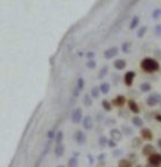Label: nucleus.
Masks as SVG:
<instances>
[{
    "label": "nucleus",
    "mask_w": 161,
    "mask_h": 167,
    "mask_svg": "<svg viewBox=\"0 0 161 167\" xmlns=\"http://www.w3.org/2000/svg\"><path fill=\"white\" fill-rule=\"evenodd\" d=\"M140 67H141L142 70L146 73H154V72L160 70V62L158 60H155L154 58L146 57V58L142 59Z\"/></svg>",
    "instance_id": "nucleus-1"
},
{
    "label": "nucleus",
    "mask_w": 161,
    "mask_h": 167,
    "mask_svg": "<svg viewBox=\"0 0 161 167\" xmlns=\"http://www.w3.org/2000/svg\"><path fill=\"white\" fill-rule=\"evenodd\" d=\"M161 103V94L159 93H151L146 97V105L149 107H154L157 105H160Z\"/></svg>",
    "instance_id": "nucleus-2"
},
{
    "label": "nucleus",
    "mask_w": 161,
    "mask_h": 167,
    "mask_svg": "<svg viewBox=\"0 0 161 167\" xmlns=\"http://www.w3.org/2000/svg\"><path fill=\"white\" fill-rule=\"evenodd\" d=\"M135 77H136V72L133 70H128L125 72V75H124V77H122V80H124V84L127 86V87H130L133 83H134V80H135Z\"/></svg>",
    "instance_id": "nucleus-3"
},
{
    "label": "nucleus",
    "mask_w": 161,
    "mask_h": 167,
    "mask_svg": "<svg viewBox=\"0 0 161 167\" xmlns=\"http://www.w3.org/2000/svg\"><path fill=\"white\" fill-rule=\"evenodd\" d=\"M118 53H119V49L117 46H110L107 50H104V52H103V58L106 59V60H111V59H114L115 57H117Z\"/></svg>",
    "instance_id": "nucleus-4"
},
{
    "label": "nucleus",
    "mask_w": 161,
    "mask_h": 167,
    "mask_svg": "<svg viewBox=\"0 0 161 167\" xmlns=\"http://www.w3.org/2000/svg\"><path fill=\"white\" fill-rule=\"evenodd\" d=\"M148 164L153 167H161V154L155 153L148 157Z\"/></svg>",
    "instance_id": "nucleus-5"
},
{
    "label": "nucleus",
    "mask_w": 161,
    "mask_h": 167,
    "mask_svg": "<svg viewBox=\"0 0 161 167\" xmlns=\"http://www.w3.org/2000/svg\"><path fill=\"white\" fill-rule=\"evenodd\" d=\"M110 135V139L111 140H114V141L116 142H119L122 140V137H124V135H122V130L118 128H112L111 130H110L109 132Z\"/></svg>",
    "instance_id": "nucleus-6"
},
{
    "label": "nucleus",
    "mask_w": 161,
    "mask_h": 167,
    "mask_svg": "<svg viewBox=\"0 0 161 167\" xmlns=\"http://www.w3.org/2000/svg\"><path fill=\"white\" fill-rule=\"evenodd\" d=\"M71 121L75 124L81 123L83 121V111H82V109L77 107V109H75L73 111V113H71Z\"/></svg>",
    "instance_id": "nucleus-7"
},
{
    "label": "nucleus",
    "mask_w": 161,
    "mask_h": 167,
    "mask_svg": "<svg viewBox=\"0 0 161 167\" xmlns=\"http://www.w3.org/2000/svg\"><path fill=\"white\" fill-rule=\"evenodd\" d=\"M111 103H112V105H114L115 107L122 109V106L127 103V99H126V97L124 96V95H117V96L111 101Z\"/></svg>",
    "instance_id": "nucleus-8"
},
{
    "label": "nucleus",
    "mask_w": 161,
    "mask_h": 167,
    "mask_svg": "<svg viewBox=\"0 0 161 167\" xmlns=\"http://www.w3.org/2000/svg\"><path fill=\"white\" fill-rule=\"evenodd\" d=\"M82 124H83V128L86 130V131H90L93 129V125H94V120L91 115H86L85 117H83V121H82Z\"/></svg>",
    "instance_id": "nucleus-9"
},
{
    "label": "nucleus",
    "mask_w": 161,
    "mask_h": 167,
    "mask_svg": "<svg viewBox=\"0 0 161 167\" xmlns=\"http://www.w3.org/2000/svg\"><path fill=\"white\" fill-rule=\"evenodd\" d=\"M157 151H155V148L153 145H151V143H145L143 147H142V154L144 155L145 157H150L151 155L155 154Z\"/></svg>",
    "instance_id": "nucleus-10"
},
{
    "label": "nucleus",
    "mask_w": 161,
    "mask_h": 167,
    "mask_svg": "<svg viewBox=\"0 0 161 167\" xmlns=\"http://www.w3.org/2000/svg\"><path fill=\"white\" fill-rule=\"evenodd\" d=\"M74 138H75V141L77 142L79 146H83L84 143L86 142V140H87V138H86V135L84 133L83 131H81V130H77V131L75 132V135H74Z\"/></svg>",
    "instance_id": "nucleus-11"
},
{
    "label": "nucleus",
    "mask_w": 161,
    "mask_h": 167,
    "mask_svg": "<svg viewBox=\"0 0 161 167\" xmlns=\"http://www.w3.org/2000/svg\"><path fill=\"white\" fill-rule=\"evenodd\" d=\"M140 135H141L142 139H144L146 141H151L153 139V132L149 128H142L140 130Z\"/></svg>",
    "instance_id": "nucleus-12"
},
{
    "label": "nucleus",
    "mask_w": 161,
    "mask_h": 167,
    "mask_svg": "<svg viewBox=\"0 0 161 167\" xmlns=\"http://www.w3.org/2000/svg\"><path fill=\"white\" fill-rule=\"evenodd\" d=\"M127 105H128V109L132 112V113H134L135 115H137L140 112H141V109H140V105L136 103L134 99H128L127 101Z\"/></svg>",
    "instance_id": "nucleus-13"
},
{
    "label": "nucleus",
    "mask_w": 161,
    "mask_h": 167,
    "mask_svg": "<svg viewBox=\"0 0 161 167\" xmlns=\"http://www.w3.org/2000/svg\"><path fill=\"white\" fill-rule=\"evenodd\" d=\"M126 66H127V62H126L125 59H116V60L114 61V68H115L117 71L124 70V69L126 68Z\"/></svg>",
    "instance_id": "nucleus-14"
},
{
    "label": "nucleus",
    "mask_w": 161,
    "mask_h": 167,
    "mask_svg": "<svg viewBox=\"0 0 161 167\" xmlns=\"http://www.w3.org/2000/svg\"><path fill=\"white\" fill-rule=\"evenodd\" d=\"M132 124H133V127L140 129V130L142 128H144V121H143V119H142L141 116L138 115H135L132 117Z\"/></svg>",
    "instance_id": "nucleus-15"
},
{
    "label": "nucleus",
    "mask_w": 161,
    "mask_h": 167,
    "mask_svg": "<svg viewBox=\"0 0 161 167\" xmlns=\"http://www.w3.org/2000/svg\"><path fill=\"white\" fill-rule=\"evenodd\" d=\"M99 88H100L101 94H103V95H107V94H109V93H110L111 86H110V84L108 83V81H103V83L100 84Z\"/></svg>",
    "instance_id": "nucleus-16"
},
{
    "label": "nucleus",
    "mask_w": 161,
    "mask_h": 167,
    "mask_svg": "<svg viewBox=\"0 0 161 167\" xmlns=\"http://www.w3.org/2000/svg\"><path fill=\"white\" fill-rule=\"evenodd\" d=\"M140 16H137V15H135V16H133L132 17V19H130V23H129V30H135V28H137L138 26H140Z\"/></svg>",
    "instance_id": "nucleus-17"
},
{
    "label": "nucleus",
    "mask_w": 161,
    "mask_h": 167,
    "mask_svg": "<svg viewBox=\"0 0 161 167\" xmlns=\"http://www.w3.org/2000/svg\"><path fill=\"white\" fill-rule=\"evenodd\" d=\"M120 130H122L124 137H130V135L134 133L133 128H132V127H129V125H122Z\"/></svg>",
    "instance_id": "nucleus-18"
},
{
    "label": "nucleus",
    "mask_w": 161,
    "mask_h": 167,
    "mask_svg": "<svg viewBox=\"0 0 161 167\" xmlns=\"http://www.w3.org/2000/svg\"><path fill=\"white\" fill-rule=\"evenodd\" d=\"M140 90H141L142 93H145L146 94V93H150L152 90V86L148 81H144V83H141V85H140Z\"/></svg>",
    "instance_id": "nucleus-19"
},
{
    "label": "nucleus",
    "mask_w": 161,
    "mask_h": 167,
    "mask_svg": "<svg viewBox=\"0 0 161 167\" xmlns=\"http://www.w3.org/2000/svg\"><path fill=\"white\" fill-rule=\"evenodd\" d=\"M101 105H102V109L106 111V112H111L112 111V107H114V105L112 103L108 101V99H103L102 102H101Z\"/></svg>",
    "instance_id": "nucleus-20"
},
{
    "label": "nucleus",
    "mask_w": 161,
    "mask_h": 167,
    "mask_svg": "<svg viewBox=\"0 0 161 167\" xmlns=\"http://www.w3.org/2000/svg\"><path fill=\"white\" fill-rule=\"evenodd\" d=\"M118 167H133V163L127 159V158H124V159H119L118 161Z\"/></svg>",
    "instance_id": "nucleus-21"
},
{
    "label": "nucleus",
    "mask_w": 161,
    "mask_h": 167,
    "mask_svg": "<svg viewBox=\"0 0 161 167\" xmlns=\"http://www.w3.org/2000/svg\"><path fill=\"white\" fill-rule=\"evenodd\" d=\"M146 32H148V26L143 25V26H141L138 30H137L136 35H137V37H138V39H142V37H144V35L146 34Z\"/></svg>",
    "instance_id": "nucleus-22"
},
{
    "label": "nucleus",
    "mask_w": 161,
    "mask_h": 167,
    "mask_svg": "<svg viewBox=\"0 0 161 167\" xmlns=\"http://www.w3.org/2000/svg\"><path fill=\"white\" fill-rule=\"evenodd\" d=\"M108 141H109V139L106 137V135H100L99 137V139H98V142H99V146L101 148H104L108 146Z\"/></svg>",
    "instance_id": "nucleus-23"
},
{
    "label": "nucleus",
    "mask_w": 161,
    "mask_h": 167,
    "mask_svg": "<svg viewBox=\"0 0 161 167\" xmlns=\"http://www.w3.org/2000/svg\"><path fill=\"white\" fill-rule=\"evenodd\" d=\"M108 71H109L108 66H103L102 68L100 69V71H99V73H98V78H99V79H103V78L107 76Z\"/></svg>",
    "instance_id": "nucleus-24"
},
{
    "label": "nucleus",
    "mask_w": 161,
    "mask_h": 167,
    "mask_svg": "<svg viewBox=\"0 0 161 167\" xmlns=\"http://www.w3.org/2000/svg\"><path fill=\"white\" fill-rule=\"evenodd\" d=\"M130 49H132V43L130 42H124L122 44V53H129L130 52Z\"/></svg>",
    "instance_id": "nucleus-25"
},
{
    "label": "nucleus",
    "mask_w": 161,
    "mask_h": 167,
    "mask_svg": "<svg viewBox=\"0 0 161 167\" xmlns=\"http://www.w3.org/2000/svg\"><path fill=\"white\" fill-rule=\"evenodd\" d=\"M101 95V91H100V88L95 86V87H93L92 89H91V97L92 98H99Z\"/></svg>",
    "instance_id": "nucleus-26"
},
{
    "label": "nucleus",
    "mask_w": 161,
    "mask_h": 167,
    "mask_svg": "<svg viewBox=\"0 0 161 167\" xmlns=\"http://www.w3.org/2000/svg\"><path fill=\"white\" fill-rule=\"evenodd\" d=\"M83 103H84V105H85L86 107H90L91 105L93 104V101H92V97H91V95H85V96H84Z\"/></svg>",
    "instance_id": "nucleus-27"
},
{
    "label": "nucleus",
    "mask_w": 161,
    "mask_h": 167,
    "mask_svg": "<svg viewBox=\"0 0 161 167\" xmlns=\"http://www.w3.org/2000/svg\"><path fill=\"white\" fill-rule=\"evenodd\" d=\"M132 143H133V147L135 148H138L142 146V138H138V137H135V138H133V140H132Z\"/></svg>",
    "instance_id": "nucleus-28"
},
{
    "label": "nucleus",
    "mask_w": 161,
    "mask_h": 167,
    "mask_svg": "<svg viewBox=\"0 0 161 167\" xmlns=\"http://www.w3.org/2000/svg\"><path fill=\"white\" fill-rule=\"evenodd\" d=\"M161 17V8H155L154 10L152 12V18L153 19H159Z\"/></svg>",
    "instance_id": "nucleus-29"
},
{
    "label": "nucleus",
    "mask_w": 161,
    "mask_h": 167,
    "mask_svg": "<svg viewBox=\"0 0 161 167\" xmlns=\"http://www.w3.org/2000/svg\"><path fill=\"white\" fill-rule=\"evenodd\" d=\"M95 67H97L95 60H89L86 62V68H89V69H95Z\"/></svg>",
    "instance_id": "nucleus-30"
},
{
    "label": "nucleus",
    "mask_w": 161,
    "mask_h": 167,
    "mask_svg": "<svg viewBox=\"0 0 161 167\" xmlns=\"http://www.w3.org/2000/svg\"><path fill=\"white\" fill-rule=\"evenodd\" d=\"M154 35L158 37H161V24H157L154 27Z\"/></svg>",
    "instance_id": "nucleus-31"
},
{
    "label": "nucleus",
    "mask_w": 161,
    "mask_h": 167,
    "mask_svg": "<svg viewBox=\"0 0 161 167\" xmlns=\"http://www.w3.org/2000/svg\"><path fill=\"white\" fill-rule=\"evenodd\" d=\"M84 88V79L83 78H78L77 80V90H82Z\"/></svg>",
    "instance_id": "nucleus-32"
},
{
    "label": "nucleus",
    "mask_w": 161,
    "mask_h": 167,
    "mask_svg": "<svg viewBox=\"0 0 161 167\" xmlns=\"http://www.w3.org/2000/svg\"><path fill=\"white\" fill-rule=\"evenodd\" d=\"M122 155V149H118V148L114 149V151H112V156H114V157H120Z\"/></svg>",
    "instance_id": "nucleus-33"
},
{
    "label": "nucleus",
    "mask_w": 161,
    "mask_h": 167,
    "mask_svg": "<svg viewBox=\"0 0 161 167\" xmlns=\"http://www.w3.org/2000/svg\"><path fill=\"white\" fill-rule=\"evenodd\" d=\"M117 143H118V142H116V141H114V140H111V139H109V141H108V147L111 148V149H116Z\"/></svg>",
    "instance_id": "nucleus-34"
},
{
    "label": "nucleus",
    "mask_w": 161,
    "mask_h": 167,
    "mask_svg": "<svg viewBox=\"0 0 161 167\" xmlns=\"http://www.w3.org/2000/svg\"><path fill=\"white\" fill-rule=\"evenodd\" d=\"M86 58L90 59V60H93V59L95 58V52H93V51L87 52V53H86Z\"/></svg>",
    "instance_id": "nucleus-35"
},
{
    "label": "nucleus",
    "mask_w": 161,
    "mask_h": 167,
    "mask_svg": "<svg viewBox=\"0 0 161 167\" xmlns=\"http://www.w3.org/2000/svg\"><path fill=\"white\" fill-rule=\"evenodd\" d=\"M104 159H106V154H103L102 153V154H100L99 156H98V161H100V163H102Z\"/></svg>",
    "instance_id": "nucleus-36"
},
{
    "label": "nucleus",
    "mask_w": 161,
    "mask_h": 167,
    "mask_svg": "<svg viewBox=\"0 0 161 167\" xmlns=\"http://www.w3.org/2000/svg\"><path fill=\"white\" fill-rule=\"evenodd\" d=\"M154 119H155V120H157V121H158L159 123H161V114H157Z\"/></svg>",
    "instance_id": "nucleus-37"
},
{
    "label": "nucleus",
    "mask_w": 161,
    "mask_h": 167,
    "mask_svg": "<svg viewBox=\"0 0 161 167\" xmlns=\"http://www.w3.org/2000/svg\"><path fill=\"white\" fill-rule=\"evenodd\" d=\"M157 142H158V146H159V148L161 149V138H159V139H158V141H157Z\"/></svg>",
    "instance_id": "nucleus-38"
},
{
    "label": "nucleus",
    "mask_w": 161,
    "mask_h": 167,
    "mask_svg": "<svg viewBox=\"0 0 161 167\" xmlns=\"http://www.w3.org/2000/svg\"><path fill=\"white\" fill-rule=\"evenodd\" d=\"M134 167H144V166H142V165H135Z\"/></svg>",
    "instance_id": "nucleus-39"
},
{
    "label": "nucleus",
    "mask_w": 161,
    "mask_h": 167,
    "mask_svg": "<svg viewBox=\"0 0 161 167\" xmlns=\"http://www.w3.org/2000/svg\"><path fill=\"white\" fill-rule=\"evenodd\" d=\"M145 167H153V166H151L150 164H148V165H146V166H145Z\"/></svg>",
    "instance_id": "nucleus-40"
},
{
    "label": "nucleus",
    "mask_w": 161,
    "mask_h": 167,
    "mask_svg": "<svg viewBox=\"0 0 161 167\" xmlns=\"http://www.w3.org/2000/svg\"><path fill=\"white\" fill-rule=\"evenodd\" d=\"M160 106H161V103H160Z\"/></svg>",
    "instance_id": "nucleus-41"
}]
</instances>
